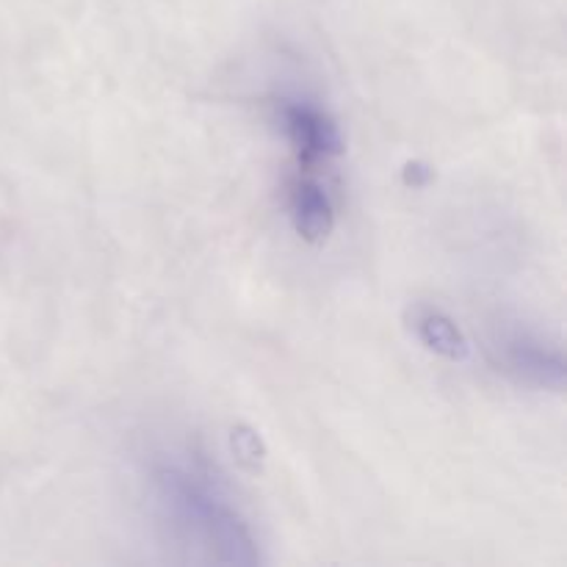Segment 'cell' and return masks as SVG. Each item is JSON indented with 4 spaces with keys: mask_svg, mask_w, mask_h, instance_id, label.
<instances>
[{
    "mask_svg": "<svg viewBox=\"0 0 567 567\" xmlns=\"http://www.w3.org/2000/svg\"><path fill=\"white\" fill-rule=\"evenodd\" d=\"M155 496L172 526L197 537L216 563L252 567L260 563L258 543L247 520L221 496L219 476L199 463L188 468L183 463H158L153 471Z\"/></svg>",
    "mask_w": 567,
    "mask_h": 567,
    "instance_id": "cell-1",
    "label": "cell"
},
{
    "mask_svg": "<svg viewBox=\"0 0 567 567\" xmlns=\"http://www.w3.org/2000/svg\"><path fill=\"white\" fill-rule=\"evenodd\" d=\"M498 365L504 374L513 377L520 385L537 388V391H565V354L559 347L543 341L537 332L513 327L504 330L496 341Z\"/></svg>",
    "mask_w": 567,
    "mask_h": 567,
    "instance_id": "cell-2",
    "label": "cell"
},
{
    "mask_svg": "<svg viewBox=\"0 0 567 567\" xmlns=\"http://www.w3.org/2000/svg\"><path fill=\"white\" fill-rule=\"evenodd\" d=\"M282 120H286L288 138H291L302 164H313L316 158H327V155H341L347 147L336 120L316 105L286 103L282 105Z\"/></svg>",
    "mask_w": 567,
    "mask_h": 567,
    "instance_id": "cell-3",
    "label": "cell"
},
{
    "mask_svg": "<svg viewBox=\"0 0 567 567\" xmlns=\"http://www.w3.org/2000/svg\"><path fill=\"white\" fill-rule=\"evenodd\" d=\"M404 319H408L410 332L419 338V343L426 352L437 354L443 360H452V363H465L471 358L468 338H465V332L460 330L457 321L446 310L435 308V305L415 302L410 305Z\"/></svg>",
    "mask_w": 567,
    "mask_h": 567,
    "instance_id": "cell-4",
    "label": "cell"
},
{
    "mask_svg": "<svg viewBox=\"0 0 567 567\" xmlns=\"http://www.w3.org/2000/svg\"><path fill=\"white\" fill-rule=\"evenodd\" d=\"M291 221L302 241L321 244L336 227L332 199L316 181H299L291 194Z\"/></svg>",
    "mask_w": 567,
    "mask_h": 567,
    "instance_id": "cell-5",
    "label": "cell"
},
{
    "mask_svg": "<svg viewBox=\"0 0 567 567\" xmlns=\"http://www.w3.org/2000/svg\"><path fill=\"white\" fill-rule=\"evenodd\" d=\"M230 452L236 457V463L244 471H249V474H260L266 465V457H269V449H266L264 437L249 424L230 426Z\"/></svg>",
    "mask_w": 567,
    "mask_h": 567,
    "instance_id": "cell-6",
    "label": "cell"
},
{
    "mask_svg": "<svg viewBox=\"0 0 567 567\" xmlns=\"http://www.w3.org/2000/svg\"><path fill=\"white\" fill-rule=\"evenodd\" d=\"M432 177H435V172H432V166L424 164V161H408L402 169L404 186H410V188L430 186Z\"/></svg>",
    "mask_w": 567,
    "mask_h": 567,
    "instance_id": "cell-7",
    "label": "cell"
}]
</instances>
